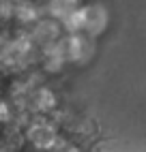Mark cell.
Instances as JSON below:
<instances>
[{"mask_svg": "<svg viewBox=\"0 0 146 152\" xmlns=\"http://www.w3.org/2000/svg\"><path fill=\"white\" fill-rule=\"evenodd\" d=\"M24 139L37 150H54L58 144V133H56L54 124H49L45 120V116L43 118L35 116L32 122L24 131Z\"/></svg>", "mask_w": 146, "mask_h": 152, "instance_id": "1", "label": "cell"}]
</instances>
